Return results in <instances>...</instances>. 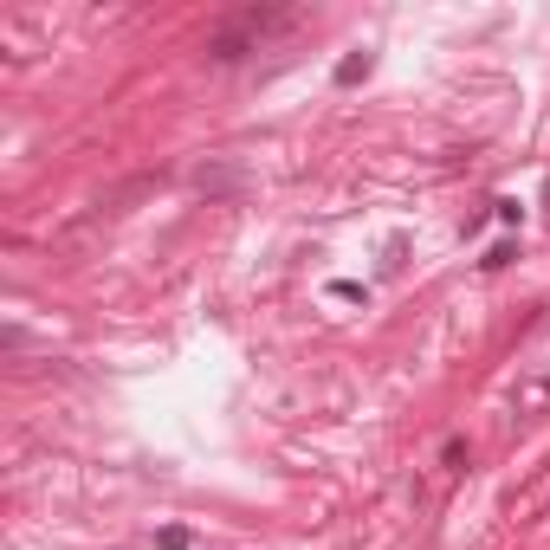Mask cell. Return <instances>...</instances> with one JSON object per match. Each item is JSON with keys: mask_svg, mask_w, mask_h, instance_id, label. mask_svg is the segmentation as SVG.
Here are the masks:
<instances>
[{"mask_svg": "<svg viewBox=\"0 0 550 550\" xmlns=\"http://www.w3.org/2000/svg\"><path fill=\"white\" fill-rule=\"evenodd\" d=\"M188 182H195L201 195H240V188H246V175L233 169V162H201V169L188 175Z\"/></svg>", "mask_w": 550, "mask_h": 550, "instance_id": "obj_2", "label": "cell"}, {"mask_svg": "<svg viewBox=\"0 0 550 550\" xmlns=\"http://www.w3.org/2000/svg\"><path fill=\"white\" fill-rule=\"evenodd\" d=\"M363 72H369V52H350V59L337 65V85H356V78H363Z\"/></svg>", "mask_w": 550, "mask_h": 550, "instance_id": "obj_4", "label": "cell"}, {"mask_svg": "<svg viewBox=\"0 0 550 550\" xmlns=\"http://www.w3.org/2000/svg\"><path fill=\"white\" fill-rule=\"evenodd\" d=\"M512 408H518V415H544V408H550V369H544V376H525V382H518Z\"/></svg>", "mask_w": 550, "mask_h": 550, "instance_id": "obj_3", "label": "cell"}, {"mask_svg": "<svg viewBox=\"0 0 550 550\" xmlns=\"http://www.w3.org/2000/svg\"><path fill=\"white\" fill-rule=\"evenodd\" d=\"M285 26H298L292 7H240L227 26H214V33H208V59L214 65H233V59H246V52H259L272 33H285Z\"/></svg>", "mask_w": 550, "mask_h": 550, "instance_id": "obj_1", "label": "cell"}]
</instances>
